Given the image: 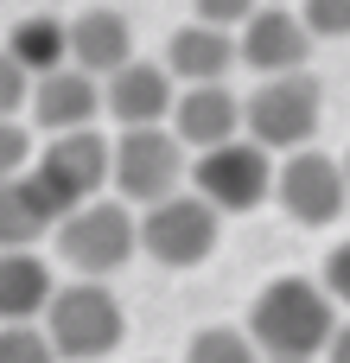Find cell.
<instances>
[{
  "label": "cell",
  "mask_w": 350,
  "mask_h": 363,
  "mask_svg": "<svg viewBox=\"0 0 350 363\" xmlns=\"http://www.w3.org/2000/svg\"><path fill=\"white\" fill-rule=\"evenodd\" d=\"M332 332H338V300L325 294V281L306 274L268 281L249 306V338L261 357H325Z\"/></svg>",
  "instance_id": "cell-1"
},
{
  "label": "cell",
  "mask_w": 350,
  "mask_h": 363,
  "mask_svg": "<svg viewBox=\"0 0 350 363\" xmlns=\"http://www.w3.org/2000/svg\"><path fill=\"white\" fill-rule=\"evenodd\" d=\"M57 255L70 274H89V281H108L134 262L140 249V217L128 211V198H89L77 211L57 217Z\"/></svg>",
  "instance_id": "cell-2"
},
{
  "label": "cell",
  "mask_w": 350,
  "mask_h": 363,
  "mask_svg": "<svg viewBox=\"0 0 350 363\" xmlns=\"http://www.w3.org/2000/svg\"><path fill=\"white\" fill-rule=\"evenodd\" d=\"M45 338H51V351L64 363H96V357H108V351H121L128 313H121V300H115L102 281L77 274L70 287L51 294V306H45Z\"/></svg>",
  "instance_id": "cell-3"
},
{
  "label": "cell",
  "mask_w": 350,
  "mask_h": 363,
  "mask_svg": "<svg viewBox=\"0 0 350 363\" xmlns=\"http://www.w3.org/2000/svg\"><path fill=\"white\" fill-rule=\"evenodd\" d=\"M191 147L166 128V121H147V128H121V140L108 147V179H115V191L128 198V204H159V198H172V191H185V179H191V160H185Z\"/></svg>",
  "instance_id": "cell-4"
},
{
  "label": "cell",
  "mask_w": 350,
  "mask_h": 363,
  "mask_svg": "<svg viewBox=\"0 0 350 363\" xmlns=\"http://www.w3.org/2000/svg\"><path fill=\"white\" fill-rule=\"evenodd\" d=\"M319 115H325V89L312 83V70H281V77H261L255 96L242 102V134L261 140L268 153H293V147H312Z\"/></svg>",
  "instance_id": "cell-5"
},
{
  "label": "cell",
  "mask_w": 350,
  "mask_h": 363,
  "mask_svg": "<svg viewBox=\"0 0 350 363\" xmlns=\"http://www.w3.org/2000/svg\"><path fill=\"white\" fill-rule=\"evenodd\" d=\"M217 236H223V211L204 191H172L140 211V249L159 268H198L217 249Z\"/></svg>",
  "instance_id": "cell-6"
},
{
  "label": "cell",
  "mask_w": 350,
  "mask_h": 363,
  "mask_svg": "<svg viewBox=\"0 0 350 363\" xmlns=\"http://www.w3.org/2000/svg\"><path fill=\"white\" fill-rule=\"evenodd\" d=\"M26 179L45 191V204L64 217L89 198H102V179H108V140L96 128H70V134H51L45 153L26 166Z\"/></svg>",
  "instance_id": "cell-7"
},
{
  "label": "cell",
  "mask_w": 350,
  "mask_h": 363,
  "mask_svg": "<svg viewBox=\"0 0 350 363\" xmlns=\"http://www.w3.org/2000/svg\"><path fill=\"white\" fill-rule=\"evenodd\" d=\"M191 191H204L223 217L255 211L261 198H274V160H268V147H261V140L236 134V140L204 147V153L191 160Z\"/></svg>",
  "instance_id": "cell-8"
},
{
  "label": "cell",
  "mask_w": 350,
  "mask_h": 363,
  "mask_svg": "<svg viewBox=\"0 0 350 363\" xmlns=\"http://www.w3.org/2000/svg\"><path fill=\"white\" fill-rule=\"evenodd\" d=\"M274 204L306 223V230H325L338 223L350 204V185H344V160L319 153V147H293L281 166H274Z\"/></svg>",
  "instance_id": "cell-9"
},
{
  "label": "cell",
  "mask_w": 350,
  "mask_h": 363,
  "mask_svg": "<svg viewBox=\"0 0 350 363\" xmlns=\"http://www.w3.org/2000/svg\"><path fill=\"white\" fill-rule=\"evenodd\" d=\"M236 51L249 70L261 77H281V70H306V51H312V32L300 13L287 6H255L242 26H236Z\"/></svg>",
  "instance_id": "cell-10"
},
{
  "label": "cell",
  "mask_w": 350,
  "mask_h": 363,
  "mask_svg": "<svg viewBox=\"0 0 350 363\" xmlns=\"http://www.w3.org/2000/svg\"><path fill=\"white\" fill-rule=\"evenodd\" d=\"M166 121H172V134L191 153H204V147H223V140L242 134V96H230L223 83H185L172 96V115Z\"/></svg>",
  "instance_id": "cell-11"
},
{
  "label": "cell",
  "mask_w": 350,
  "mask_h": 363,
  "mask_svg": "<svg viewBox=\"0 0 350 363\" xmlns=\"http://www.w3.org/2000/svg\"><path fill=\"white\" fill-rule=\"evenodd\" d=\"M102 115V77L77 70V64H57L32 83V121L45 134H70V128H89Z\"/></svg>",
  "instance_id": "cell-12"
},
{
  "label": "cell",
  "mask_w": 350,
  "mask_h": 363,
  "mask_svg": "<svg viewBox=\"0 0 350 363\" xmlns=\"http://www.w3.org/2000/svg\"><path fill=\"white\" fill-rule=\"evenodd\" d=\"M172 70L166 64H140L128 57L115 77H102V108L121 121V128H147V121H166L172 115Z\"/></svg>",
  "instance_id": "cell-13"
},
{
  "label": "cell",
  "mask_w": 350,
  "mask_h": 363,
  "mask_svg": "<svg viewBox=\"0 0 350 363\" xmlns=\"http://www.w3.org/2000/svg\"><path fill=\"white\" fill-rule=\"evenodd\" d=\"M236 64H242L236 32L204 26V19L179 26V32H172V45H166V70H172V83H223Z\"/></svg>",
  "instance_id": "cell-14"
},
{
  "label": "cell",
  "mask_w": 350,
  "mask_h": 363,
  "mask_svg": "<svg viewBox=\"0 0 350 363\" xmlns=\"http://www.w3.org/2000/svg\"><path fill=\"white\" fill-rule=\"evenodd\" d=\"M128 57H134V26H128L115 6H89V13L70 19V64H77V70L115 77Z\"/></svg>",
  "instance_id": "cell-15"
},
{
  "label": "cell",
  "mask_w": 350,
  "mask_h": 363,
  "mask_svg": "<svg viewBox=\"0 0 350 363\" xmlns=\"http://www.w3.org/2000/svg\"><path fill=\"white\" fill-rule=\"evenodd\" d=\"M51 306V268L38 249H0V325L45 319Z\"/></svg>",
  "instance_id": "cell-16"
},
{
  "label": "cell",
  "mask_w": 350,
  "mask_h": 363,
  "mask_svg": "<svg viewBox=\"0 0 350 363\" xmlns=\"http://www.w3.org/2000/svg\"><path fill=\"white\" fill-rule=\"evenodd\" d=\"M51 230H57V211L45 204V191H38L26 172L0 179V249H32V242L51 236Z\"/></svg>",
  "instance_id": "cell-17"
},
{
  "label": "cell",
  "mask_w": 350,
  "mask_h": 363,
  "mask_svg": "<svg viewBox=\"0 0 350 363\" xmlns=\"http://www.w3.org/2000/svg\"><path fill=\"white\" fill-rule=\"evenodd\" d=\"M6 51L32 70V77H45V70H57V64H70V19H51V13H26L13 32H6Z\"/></svg>",
  "instance_id": "cell-18"
},
{
  "label": "cell",
  "mask_w": 350,
  "mask_h": 363,
  "mask_svg": "<svg viewBox=\"0 0 350 363\" xmlns=\"http://www.w3.org/2000/svg\"><path fill=\"white\" fill-rule=\"evenodd\" d=\"M255 338L249 332H236V325H204V332H191V345H185V363H255Z\"/></svg>",
  "instance_id": "cell-19"
},
{
  "label": "cell",
  "mask_w": 350,
  "mask_h": 363,
  "mask_svg": "<svg viewBox=\"0 0 350 363\" xmlns=\"http://www.w3.org/2000/svg\"><path fill=\"white\" fill-rule=\"evenodd\" d=\"M0 363H57L51 338L26 319V325H0Z\"/></svg>",
  "instance_id": "cell-20"
},
{
  "label": "cell",
  "mask_w": 350,
  "mask_h": 363,
  "mask_svg": "<svg viewBox=\"0 0 350 363\" xmlns=\"http://www.w3.org/2000/svg\"><path fill=\"white\" fill-rule=\"evenodd\" d=\"M32 83H38V77H32V70H26V64H19V57L0 45V115L32 108Z\"/></svg>",
  "instance_id": "cell-21"
},
{
  "label": "cell",
  "mask_w": 350,
  "mask_h": 363,
  "mask_svg": "<svg viewBox=\"0 0 350 363\" xmlns=\"http://www.w3.org/2000/svg\"><path fill=\"white\" fill-rule=\"evenodd\" d=\"M300 19L312 38H350V0H306Z\"/></svg>",
  "instance_id": "cell-22"
},
{
  "label": "cell",
  "mask_w": 350,
  "mask_h": 363,
  "mask_svg": "<svg viewBox=\"0 0 350 363\" xmlns=\"http://www.w3.org/2000/svg\"><path fill=\"white\" fill-rule=\"evenodd\" d=\"M32 166V134L19 128V115H0V179Z\"/></svg>",
  "instance_id": "cell-23"
},
{
  "label": "cell",
  "mask_w": 350,
  "mask_h": 363,
  "mask_svg": "<svg viewBox=\"0 0 350 363\" xmlns=\"http://www.w3.org/2000/svg\"><path fill=\"white\" fill-rule=\"evenodd\" d=\"M191 13H198L204 26H223V32H236V26L255 13V0H191Z\"/></svg>",
  "instance_id": "cell-24"
},
{
  "label": "cell",
  "mask_w": 350,
  "mask_h": 363,
  "mask_svg": "<svg viewBox=\"0 0 350 363\" xmlns=\"http://www.w3.org/2000/svg\"><path fill=\"white\" fill-rule=\"evenodd\" d=\"M319 281H325V294H332L338 306H350V236L325 255V274H319Z\"/></svg>",
  "instance_id": "cell-25"
},
{
  "label": "cell",
  "mask_w": 350,
  "mask_h": 363,
  "mask_svg": "<svg viewBox=\"0 0 350 363\" xmlns=\"http://www.w3.org/2000/svg\"><path fill=\"white\" fill-rule=\"evenodd\" d=\"M325 363H350V319H338V332L325 345Z\"/></svg>",
  "instance_id": "cell-26"
},
{
  "label": "cell",
  "mask_w": 350,
  "mask_h": 363,
  "mask_svg": "<svg viewBox=\"0 0 350 363\" xmlns=\"http://www.w3.org/2000/svg\"><path fill=\"white\" fill-rule=\"evenodd\" d=\"M268 363H312V357H268Z\"/></svg>",
  "instance_id": "cell-27"
},
{
  "label": "cell",
  "mask_w": 350,
  "mask_h": 363,
  "mask_svg": "<svg viewBox=\"0 0 350 363\" xmlns=\"http://www.w3.org/2000/svg\"><path fill=\"white\" fill-rule=\"evenodd\" d=\"M344 185H350V153H344Z\"/></svg>",
  "instance_id": "cell-28"
}]
</instances>
